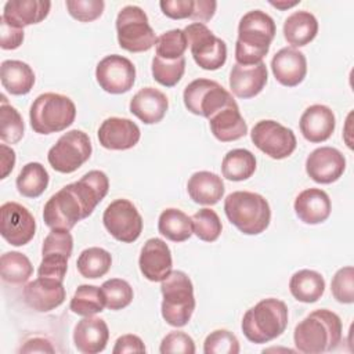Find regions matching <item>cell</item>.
<instances>
[{
  "label": "cell",
  "mask_w": 354,
  "mask_h": 354,
  "mask_svg": "<svg viewBox=\"0 0 354 354\" xmlns=\"http://www.w3.org/2000/svg\"><path fill=\"white\" fill-rule=\"evenodd\" d=\"M109 180L101 170H91L80 180L62 187L44 205L43 220L51 230L71 231L80 220L88 217L105 198Z\"/></svg>",
  "instance_id": "1"
},
{
  "label": "cell",
  "mask_w": 354,
  "mask_h": 354,
  "mask_svg": "<svg viewBox=\"0 0 354 354\" xmlns=\"http://www.w3.org/2000/svg\"><path fill=\"white\" fill-rule=\"evenodd\" d=\"M343 326L340 317L326 308L310 313L295 328L293 340L299 351L319 354L335 350L342 342Z\"/></svg>",
  "instance_id": "2"
},
{
  "label": "cell",
  "mask_w": 354,
  "mask_h": 354,
  "mask_svg": "<svg viewBox=\"0 0 354 354\" xmlns=\"http://www.w3.org/2000/svg\"><path fill=\"white\" fill-rule=\"evenodd\" d=\"M274 19L261 10L246 12L238 25V40L235 43V59L239 65H256L263 62L271 41L275 37Z\"/></svg>",
  "instance_id": "3"
},
{
  "label": "cell",
  "mask_w": 354,
  "mask_h": 354,
  "mask_svg": "<svg viewBox=\"0 0 354 354\" xmlns=\"http://www.w3.org/2000/svg\"><path fill=\"white\" fill-rule=\"evenodd\" d=\"M288 317L286 304L279 299L268 297L245 313L241 328L249 342L268 343L285 332Z\"/></svg>",
  "instance_id": "4"
},
{
  "label": "cell",
  "mask_w": 354,
  "mask_h": 354,
  "mask_svg": "<svg viewBox=\"0 0 354 354\" xmlns=\"http://www.w3.org/2000/svg\"><path fill=\"white\" fill-rule=\"evenodd\" d=\"M224 212L230 223L246 235L261 234L271 220V209L267 199L250 191H235L227 195Z\"/></svg>",
  "instance_id": "5"
},
{
  "label": "cell",
  "mask_w": 354,
  "mask_h": 354,
  "mask_svg": "<svg viewBox=\"0 0 354 354\" xmlns=\"http://www.w3.org/2000/svg\"><path fill=\"white\" fill-rule=\"evenodd\" d=\"M162 317L176 328L185 326L195 310L194 285L184 271H171L160 285Z\"/></svg>",
  "instance_id": "6"
},
{
  "label": "cell",
  "mask_w": 354,
  "mask_h": 354,
  "mask_svg": "<svg viewBox=\"0 0 354 354\" xmlns=\"http://www.w3.org/2000/svg\"><path fill=\"white\" fill-rule=\"evenodd\" d=\"M76 118L73 101L58 93H44L36 97L29 111L30 127L39 134L58 133L69 127Z\"/></svg>",
  "instance_id": "7"
},
{
  "label": "cell",
  "mask_w": 354,
  "mask_h": 354,
  "mask_svg": "<svg viewBox=\"0 0 354 354\" xmlns=\"http://www.w3.org/2000/svg\"><path fill=\"white\" fill-rule=\"evenodd\" d=\"M116 32L119 46L130 53H142L151 50L156 43L153 29L148 17L138 6L123 7L116 17Z\"/></svg>",
  "instance_id": "8"
},
{
  "label": "cell",
  "mask_w": 354,
  "mask_h": 354,
  "mask_svg": "<svg viewBox=\"0 0 354 354\" xmlns=\"http://www.w3.org/2000/svg\"><path fill=\"white\" fill-rule=\"evenodd\" d=\"M90 137L82 130H71L50 148L47 160L58 173H73L91 156Z\"/></svg>",
  "instance_id": "9"
},
{
  "label": "cell",
  "mask_w": 354,
  "mask_h": 354,
  "mask_svg": "<svg viewBox=\"0 0 354 354\" xmlns=\"http://www.w3.org/2000/svg\"><path fill=\"white\" fill-rule=\"evenodd\" d=\"M183 30L187 36L188 46L196 65L205 71H217L225 64V41L214 36V33L205 24L194 22Z\"/></svg>",
  "instance_id": "10"
},
{
  "label": "cell",
  "mask_w": 354,
  "mask_h": 354,
  "mask_svg": "<svg viewBox=\"0 0 354 354\" xmlns=\"http://www.w3.org/2000/svg\"><path fill=\"white\" fill-rule=\"evenodd\" d=\"M185 108L198 116L210 118L221 108L235 102L230 91L210 79H195L184 88Z\"/></svg>",
  "instance_id": "11"
},
{
  "label": "cell",
  "mask_w": 354,
  "mask_h": 354,
  "mask_svg": "<svg viewBox=\"0 0 354 354\" xmlns=\"http://www.w3.org/2000/svg\"><path fill=\"white\" fill-rule=\"evenodd\" d=\"M104 227L116 239L131 243L138 239L142 232V217L137 207L129 199H115L102 214Z\"/></svg>",
  "instance_id": "12"
},
{
  "label": "cell",
  "mask_w": 354,
  "mask_h": 354,
  "mask_svg": "<svg viewBox=\"0 0 354 354\" xmlns=\"http://www.w3.org/2000/svg\"><path fill=\"white\" fill-rule=\"evenodd\" d=\"M73 238L66 230H51L41 246V263L39 277L55 278L64 282L68 270V260L72 256Z\"/></svg>",
  "instance_id": "13"
},
{
  "label": "cell",
  "mask_w": 354,
  "mask_h": 354,
  "mask_svg": "<svg viewBox=\"0 0 354 354\" xmlns=\"http://www.w3.org/2000/svg\"><path fill=\"white\" fill-rule=\"evenodd\" d=\"M252 142L272 159H285L293 153L297 141L295 133L275 120L257 122L250 133Z\"/></svg>",
  "instance_id": "14"
},
{
  "label": "cell",
  "mask_w": 354,
  "mask_h": 354,
  "mask_svg": "<svg viewBox=\"0 0 354 354\" xmlns=\"http://www.w3.org/2000/svg\"><path fill=\"white\" fill-rule=\"evenodd\" d=\"M95 79L100 87L109 94L127 93L136 82V66L119 54L104 57L95 68Z\"/></svg>",
  "instance_id": "15"
},
{
  "label": "cell",
  "mask_w": 354,
  "mask_h": 354,
  "mask_svg": "<svg viewBox=\"0 0 354 354\" xmlns=\"http://www.w3.org/2000/svg\"><path fill=\"white\" fill-rule=\"evenodd\" d=\"M36 221L32 213L17 202H6L0 207V234L12 246H24L32 241Z\"/></svg>",
  "instance_id": "16"
},
{
  "label": "cell",
  "mask_w": 354,
  "mask_h": 354,
  "mask_svg": "<svg viewBox=\"0 0 354 354\" xmlns=\"http://www.w3.org/2000/svg\"><path fill=\"white\" fill-rule=\"evenodd\" d=\"M344 170V155L332 147L317 148L306 159V171L318 184L335 183L342 177Z\"/></svg>",
  "instance_id": "17"
},
{
  "label": "cell",
  "mask_w": 354,
  "mask_h": 354,
  "mask_svg": "<svg viewBox=\"0 0 354 354\" xmlns=\"http://www.w3.org/2000/svg\"><path fill=\"white\" fill-rule=\"evenodd\" d=\"M138 266L141 274L152 282H162L173 266L170 248L160 238L148 239L140 253Z\"/></svg>",
  "instance_id": "18"
},
{
  "label": "cell",
  "mask_w": 354,
  "mask_h": 354,
  "mask_svg": "<svg viewBox=\"0 0 354 354\" xmlns=\"http://www.w3.org/2000/svg\"><path fill=\"white\" fill-rule=\"evenodd\" d=\"M65 295L62 281L48 277H39L24 288L25 303L39 313H47L59 307L65 300Z\"/></svg>",
  "instance_id": "19"
},
{
  "label": "cell",
  "mask_w": 354,
  "mask_h": 354,
  "mask_svg": "<svg viewBox=\"0 0 354 354\" xmlns=\"http://www.w3.org/2000/svg\"><path fill=\"white\" fill-rule=\"evenodd\" d=\"M141 137L140 127L126 118H108L98 129L100 144L111 151L133 148Z\"/></svg>",
  "instance_id": "20"
},
{
  "label": "cell",
  "mask_w": 354,
  "mask_h": 354,
  "mask_svg": "<svg viewBox=\"0 0 354 354\" xmlns=\"http://www.w3.org/2000/svg\"><path fill=\"white\" fill-rule=\"evenodd\" d=\"M271 69L278 83L286 87H295L306 77L307 59L295 47H283L272 57Z\"/></svg>",
  "instance_id": "21"
},
{
  "label": "cell",
  "mask_w": 354,
  "mask_h": 354,
  "mask_svg": "<svg viewBox=\"0 0 354 354\" xmlns=\"http://www.w3.org/2000/svg\"><path fill=\"white\" fill-rule=\"evenodd\" d=\"M268 79L264 62L256 65L235 64L230 72V88L238 98H253L261 93Z\"/></svg>",
  "instance_id": "22"
},
{
  "label": "cell",
  "mask_w": 354,
  "mask_h": 354,
  "mask_svg": "<svg viewBox=\"0 0 354 354\" xmlns=\"http://www.w3.org/2000/svg\"><path fill=\"white\" fill-rule=\"evenodd\" d=\"M300 131L303 137L310 142L326 141L336 127V119L333 111L322 104L308 106L300 116Z\"/></svg>",
  "instance_id": "23"
},
{
  "label": "cell",
  "mask_w": 354,
  "mask_h": 354,
  "mask_svg": "<svg viewBox=\"0 0 354 354\" xmlns=\"http://www.w3.org/2000/svg\"><path fill=\"white\" fill-rule=\"evenodd\" d=\"M109 329L104 319L97 317H84L73 330L75 347L83 354L101 353L108 343Z\"/></svg>",
  "instance_id": "24"
},
{
  "label": "cell",
  "mask_w": 354,
  "mask_h": 354,
  "mask_svg": "<svg viewBox=\"0 0 354 354\" xmlns=\"http://www.w3.org/2000/svg\"><path fill=\"white\" fill-rule=\"evenodd\" d=\"M169 108L167 97L155 87H144L130 101V112L145 124L160 122Z\"/></svg>",
  "instance_id": "25"
},
{
  "label": "cell",
  "mask_w": 354,
  "mask_h": 354,
  "mask_svg": "<svg viewBox=\"0 0 354 354\" xmlns=\"http://www.w3.org/2000/svg\"><path fill=\"white\" fill-rule=\"evenodd\" d=\"M212 134L221 142H230L246 136L248 124L235 102L221 108L209 118Z\"/></svg>",
  "instance_id": "26"
},
{
  "label": "cell",
  "mask_w": 354,
  "mask_h": 354,
  "mask_svg": "<svg viewBox=\"0 0 354 354\" xmlns=\"http://www.w3.org/2000/svg\"><path fill=\"white\" fill-rule=\"evenodd\" d=\"M332 210V203L321 188H307L295 199V213L306 224L324 223Z\"/></svg>",
  "instance_id": "27"
},
{
  "label": "cell",
  "mask_w": 354,
  "mask_h": 354,
  "mask_svg": "<svg viewBox=\"0 0 354 354\" xmlns=\"http://www.w3.org/2000/svg\"><path fill=\"white\" fill-rule=\"evenodd\" d=\"M51 3L43 0H10L4 4L1 18L15 26H25L41 22L50 12Z\"/></svg>",
  "instance_id": "28"
},
{
  "label": "cell",
  "mask_w": 354,
  "mask_h": 354,
  "mask_svg": "<svg viewBox=\"0 0 354 354\" xmlns=\"http://www.w3.org/2000/svg\"><path fill=\"white\" fill-rule=\"evenodd\" d=\"M187 191L195 203L212 206L223 198L225 188L221 177H218L216 173L202 170L189 177Z\"/></svg>",
  "instance_id": "29"
},
{
  "label": "cell",
  "mask_w": 354,
  "mask_h": 354,
  "mask_svg": "<svg viewBox=\"0 0 354 354\" xmlns=\"http://www.w3.org/2000/svg\"><path fill=\"white\" fill-rule=\"evenodd\" d=\"M0 79L3 87L10 94L25 95L33 88L35 72L26 62L6 59L0 66Z\"/></svg>",
  "instance_id": "30"
},
{
  "label": "cell",
  "mask_w": 354,
  "mask_h": 354,
  "mask_svg": "<svg viewBox=\"0 0 354 354\" xmlns=\"http://www.w3.org/2000/svg\"><path fill=\"white\" fill-rule=\"evenodd\" d=\"M318 33V21L310 11H295L283 24V37L293 47H303Z\"/></svg>",
  "instance_id": "31"
},
{
  "label": "cell",
  "mask_w": 354,
  "mask_h": 354,
  "mask_svg": "<svg viewBox=\"0 0 354 354\" xmlns=\"http://www.w3.org/2000/svg\"><path fill=\"white\" fill-rule=\"evenodd\" d=\"M289 290L297 301L315 303L325 292V279L314 270H299L290 277Z\"/></svg>",
  "instance_id": "32"
},
{
  "label": "cell",
  "mask_w": 354,
  "mask_h": 354,
  "mask_svg": "<svg viewBox=\"0 0 354 354\" xmlns=\"http://www.w3.org/2000/svg\"><path fill=\"white\" fill-rule=\"evenodd\" d=\"M158 230L166 239L173 242H184L194 234L191 217L176 207H169L160 213Z\"/></svg>",
  "instance_id": "33"
},
{
  "label": "cell",
  "mask_w": 354,
  "mask_h": 354,
  "mask_svg": "<svg viewBox=\"0 0 354 354\" xmlns=\"http://www.w3.org/2000/svg\"><path fill=\"white\" fill-rule=\"evenodd\" d=\"M256 170L254 155L243 148L228 151L221 162V173L230 181H243Z\"/></svg>",
  "instance_id": "34"
},
{
  "label": "cell",
  "mask_w": 354,
  "mask_h": 354,
  "mask_svg": "<svg viewBox=\"0 0 354 354\" xmlns=\"http://www.w3.org/2000/svg\"><path fill=\"white\" fill-rule=\"evenodd\" d=\"M50 176L44 166L39 162L26 163L18 177H17V189L25 198H37L48 187Z\"/></svg>",
  "instance_id": "35"
},
{
  "label": "cell",
  "mask_w": 354,
  "mask_h": 354,
  "mask_svg": "<svg viewBox=\"0 0 354 354\" xmlns=\"http://www.w3.org/2000/svg\"><path fill=\"white\" fill-rule=\"evenodd\" d=\"M112 266V256L102 248H87L84 249L76 261L77 271L82 277L88 279H97L104 277Z\"/></svg>",
  "instance_id": "36"
},
{
  "label": "cell",
  "mask_w": 354,
  "mask_h": 354,
  "mask_svg": "<svg viewBox=\"0 0 354 354\" xmlns=\"http://www.w3.org/2000/svg\"><path fill=\"white\" fill-rule=\"evenodd\" d=\"M1 279L8 283L19 285L29 279L33 274L30 260L19 252H6L0 257Z\"/></svg>",
  "instance_id": "37"
},
{
  "label": "cell",
  "mask_w": 354,
  "mask_h": 354,
  "mask_svg": "<svg viewBox=\"0 0 354 354\" xmlns=\"http://www.w3.org/2000/svg\"><path fill=\"white\" fill-rule=\"evenodd\" d=\"M105 300L101 292V288L94 285H80L69 303V308L72 313L82 315V317H90L97 313L104 311Z\"/></svg>",
  "instance_id": "38"
},
{
  "label": "cell",
  "mask_w": 354,
  "mask_h": 354,
  "mask_svg": "<svg viewBox=\"0 0 354 354\" xmlns=\"http://www.w3.org/2000/svg\"><path fill=\"white\" fill-rule=\"evenodd\" d=\"M25 124L19 112L1 95L0 106V138L6 144H17L24 137Z\"/></svg>",
  "instance_id": "39"
},
{
  "label": "cell",
  "mask_w": 354,
  "mask_h": 354,
  "mask_svg": "<svg viewBox=\"0 0 354 354\" xmlns=\"http://www.w3.org/2000/svg\"><path fill=\"white\" fill-rule=\"evenodd\" d=\"M184 72H185L184 57L177 59H165L155 55L152 58V76L159 84L165 87L176 86L181 80Z\"/></svg>",
  "instance_id": "40"
},
{
  "label": "cell",
  "mask_w": 354,
  "mask_h": 354,
  "mask_svg": "<svg viewBox=\"0 0 354 354\" xmlns=\"http://www.w3.org/2000/svg\"><path fill=\"white\" fill-rule=\"evenodd\" d=\"M101 292L105 300V307L109 310H122L133 300V288L130 283L120 278H112L101 285Z\"/></svg>",
  "instance_id": "41"
},
{
  "label": "cell",
  "mask_w": 354,
  "mask_h": 354,
  "mask_svg": "<svg viewBox=\"0 0 354 354\" xmlns=\"http://www.w3.org/2000/svg\"><path fill=\"white\" fill-rule=\"evenodd\" d=\"M192 232L205 242H214L223 230L218 214L207 207L198 210L192 217Z\"/></svg>",
  "instance_id": "42"
},
{
  "label": "cell",
  "mask_w": 354,
  "mask_h": 354,
  "mask_svg": "<svg viewBox=\"0 0 354 354\" xmlns=\"http://www.w3.org/2000/svg\"><path fill=\"white\" fill-rule=\"evenodd\" d=\"M156 55L165 59H177L184 57L188 48V40L183 29H171L162 33L155 43Z\"/></svg>",
  "instance_id": "43"
},
{
  "label": "cell",
  "mask_w": 354,
  "mask_h": 354,
  "mask_svg": "<svg viewBox=\"0 0 354 354\" xmlns=\"http://www.w3.org/2000/svg\"><path fill=\"white\" fill-rule=\"evenodd\" d=\"M205 354H238L239 342L236 336L227 329H217L209 333L203 343Z\"/></svg>",
  "instance_id": "44"
},
{
  "label": "cell",
  "mask_w": 354,
  "mask_h": 354,
  "mask_svg": "<svg viewBox=\"0 0 354 354\" xmlns=\"http://www.w3.org/2000/svg\"><path fill=\"white\" fill-rule=\"evenodd\" d=\"M330 290L339 303L351 304L354 301V268L351 266L336 271L330 282Z\"/></svg>",
  "instance_id": "45"
},
{
  "label": "cell",
  "mask_w": 354,
  "mask_h": 354,
  "mask_svg": "<svg viewBox=\"0 0 354 354\" xmlns=\"http://www.w3.org/2000/svg\"><path fill=\"white\" fill-rule=\"evenodd\" d=\"M66 8L72 18L80 22H91L102 15L105 3L102 0H66Z\"/></svg>",
  "instance_id": "46"
},
{
  "label": "cell",
  "mask_w": 354,
  "mask_h": 354,
  "mask_svg": "<svg viewBox=\"0 0 354 354\" xmlns=\"http://www.w3.org/2000/svg\"><path fill=\"white\" fill-rule=\"evenodd\" d=\"M159 351L162 354L169 353H183V354H194L195 343L189 335L183 330H173L167 333L160 343Z\"/></svg>",
  "instance_id": "47"
},
{
  "label": "cell",
  "mask_w": 354,
  "mask_h": 354,
  "mask_svg": "<svg viewBox=\"0 0 354 354\" xmlns=\"http://www.w3.org/2000/svg\"><path fill=\"white\" fill-rule=\"evenodd\" d=\"M159 6L162 12L171 19L191 18L194 11V0H162Z\"/></svg>",
  "instance_id": "48"
},
{
  "label": "cell",
  "mask_w": 354,
  "mask_h": 354,
  "mask_svg": "<svg viewBox=\"0 0 354 354\" xmlns=\"http://www.w3.org/2000/svg\"><path fill=\"white\" fill-rule=\"evenodd\" d=\"M24 41V29L15 28L0 18V47L3 50H15Z\"/></svg>",
  "instance_id": "49"
},
{
  "label": "cell",
  "mask_w": 354,
  "mask_h": 354,
  "mask_svg": "<svg viewBox=\"0 0 354 354\" xmlns=\"http://www.w3.org/2000/svg\"><path fill=\"white\" fill-rule=\"evenodd\" d=\"M145 346L141 337L136 335H123L118 337L115 342V347L112 350L113 354H123V353H145Z\"/></svg>",
  "instance_id": "50"
},
{
  "label": "cell",
  "mask_w": 354,
  "mask_h": 354,
  "mask_svg": "<svg viewBox=\"0 0 354 354\" xmlns=\"http://www.w3.org/2000/svg\"><path fill=\"white\" fill-rule=\"evenodd\" d=\"M217 3L213 0H194V11L191 19L198 24L210 21L216 12Z\"/></svg>",
  "instance_id": "51"
},
{
  "label": "cell",
  "mask_w": 354,
  "mask_h": 354,
  "mask_svg": "<svg viewBox=\"0 0 354 354\" xmlns=\"http://www.w3.org/2000/svg\"><path fill=\"white\" fill-rule=\"evenodd\" d=\"M21 353H54V347L47 339L33 337L28 340L21 348Z\"/></svg>",
  "instance_id": "52"
},
{
  "label": "cell",
  "mask_w": 354,
  "mask_h": 354,
  "mask_svg": "<svg viewBox=\"0 0 354 354\" xmlns=\"http://www.w3.org/2000/svg\"><path fill=\"white\" fill-rule=\"evenodd\" d=\"M0 149H1V159H0V163H1V177L0 178H6L12 171V169H14L15 152H14L12 148L7 147L6 144H1Z\"/></svg>",
  "instance_id": "53"
},
{
  "label": "cell",
  "mask_w": 354,
  "mask_h": 354,
  "mask_svg": "<svg viewBox=\"0 0 354 354\" xmlns=\"http://www.w3.org/2000/svg\"><path fill=\"white\" fill-rule=\"evenodd\" d=\"M300 0H295V1H270L271 6L279 8V10H286V8H290V7H295L296 4H299Z\"/></svg>",
  "instance_id": "54"
}]
</instances>
